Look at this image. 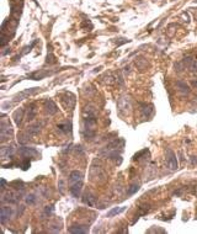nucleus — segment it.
Masks as SVG:
<instances>
[{"instance_id": "obj_14", "label": "nucleus", "mask_w": 197, "mask_h": 234, "mask_svg": "<svg viewBox=\"0 0 197 234\" xmlns=\"http://www.w3.org/2000/svg\"><path fill=\"white\" fill-rule=\"evenodd\" d=\"M139 190V185L138 184H134V185H132L129 189H128V191H127V195H133L134 192H137Z\"/></svg>"}, {"instance_id": "obj_3", "label": "nucleus", "mask_w": 197, "mask_h": 234, "mask_svg": "<svg viewBox=\"0 0 197 234\" xmlns=\"http://www.w3.org/2000/svg\"><path fill=\"white\" fill-rule=\"evenodd\" d=\"M20 153L23 156H26V158H32V156H36L38 154L37 150L35 148H30V147H22V148H20Z\"/></svg>"}, {"instance_id": "obj_7", "label": "nucleus", "mask_w": 197, "mask_h": 234, "mask_svg": "<svg viewBox=\"0 0 197 234\" xmlns=\"http://www.w3.org/2000/svg\"><path fill=\"white\" fill-rule=\"evenodd\" d=\"M14 153V147H4L0 150V154H1L3 159H6V158H10V155Z\"/></svg>"}, {"instance_id": "obj_6", "label": "nucleus", "mask_w": 197, "mask_h": 234, "mask_svg": "<svg viewBox=\"0 0 197 234\" xmlns=\"http://www.w3.org/2000/svg\"><path fill=\"white\" fill-rule=\"evenodd\" d=\"M46 110L49 115H54L57 112V106L52 101V100H47L46 101Z\"/></svg>"}, {"instance_id": "obj_8", "label": "nucleus", "mask_w": 197, "mask_h": 234, "mask_svg": "<svg viewBox=\"0 0 197 234\" xmlns=\"http://www.w3.org/2000/svg\"><path fill=\"white\" fill-rule=\"evenodd\" d=\"M81 178H83V175H81V173H79V171H72L70 173V182L72 184L80 182Z\"/></svg>"}, {"instance_id": "obj_4", "label": "nucleus", "mask_w": 197, "mask_h": 234, "mask_svg": "<svg viewBox=\"0 0 197 234\" xmlns=\"http://www.w3.org/2000/svg\"><path fill=\"white\" fill-rule=\"evenodd\" d=\"M14 211L11 207H3L1 208V212H0V216H1V223L4 224L6 222L7 218H10V217L12 216Z\"/></svg>"}, {"instance_id": "obj_9", "label": "nucleus", "mask_w": 197, "mask_h": 234, "mask_svg": "<svg viewBox=\"0 0 197 234\" xmlns=\"http://www.w3.org/2000/svg\"><path fill=\"white\" fill-rule=\"evenodd\" d=\"M176 86H177V89H180V91L181 93H184V94H187L188 91V85L186 84V83H184V81H177L176 83Z\"/></svg>"}, {"instance_id": "obj_16", "label": "nucleus", "mask_w": 197, "mask_h": 234, "mask_svg": "<svg viewBox=\"0 0 197 234\" xmlns=\"http://www.w3.org/2000/svg\"><path fill=\"white\" fill-rule=\"evenodd\" d=\"M192 85H193L195 88H197V80H193V81H192Z\"/></svg>"}, {"instance_id": "obj_12", "label": "nucleus", "mask_w": 197, "mask_h": 234, "mask_svg": "<svg viewBox=\"0 0 197 234\" xmlns=\"http://www.w3.org/2000/svg\"><path fill=\"white\" fill-rule=\"evenodd\" d=\"M84 202H85L86 205H89V206H91V207L95 205L94 197H93L91 195H89V194H86V195H85V197H84Z\"/></svg>"}, {"instance_id": "obj_2", "label": "nucleus", "mask_w": 197, "mask_h": 234, "mask_svg": "<svg viewBox=\"0 0 197 234\" xmlns=\"http://www.w3.org/2000/svg\"><path fill=\"white\" fill-rule=\"evenodd\" d=\"M11 133H12V129H11L10 123L7 122V121H5V120H3V122H1V129H0L1 140H6L7 138H10Z\"/></svg>"}, {"instance_id": "obj_13", "label": "nucleus", "mask_w": 197, "mask_h": 234, "mask_svg": "<svg viewBox=\"0 0 197 234\" xmlns=\"http://www.w3.org/2000/svg\"><path fill=\"white\" fill-rule=\"evenodd\" d=\"M69 232L70 233H86V229H83L79 225H73V227L69 228Z\"/></svg>"}, {"instance_id": "obj_11", "label": "nucleus", "mask_w": 197, "mask_h": 234, "mask_svg": "<svg viewBox=\"0 0 197 234\" xmlns=\"http://www.w3.org/2000/svg\"><path fill=\"white\" fill-rule=\"evenodd\" d=\"M125 210H126V207H116V208H113V210H111L107 213V217H113V216H116V214H120L121 212H123Z\"/></svg>"}, {"instance_id": "obj_1", "label": "nucleus", "mask_w": 197, "mask_h": 234, "mask_svg": "<svg viewBox=\"0 0 197 234\" xmlns=\"http://www.w3.org/2000/svg\"><path fill=\"white\" fill-rule=\"evenodd\" d=\"M166 164H168V168L171 170H176L177 169V159H176V155L175 153L172 152L171 149L168 150L166 153Z\"/></svg>"}, {"instance_id": "obj_15", "label": "nucleus", "mask_w": 197, "mask_h": 234, "mask_svg": "<svg viewBox=\"0 0 197 234\" xmlns=\"http://www.w3.org/2000/svg\"><path fill=\"white\" fill-rule=\"evenodd\" d=\"M26 201H27V203H34L35 202V196H27V198H26Z\"/></svg>"}, {"instance_id": "obj_10", "label": "nucleus", "mask_w": 197, "mask_h": 234, "mask_svg": "<svg viewBox=\"0 0 197 234\" xmlns=\"http://www.w3.org/2000/svg\"><path fill=\"white\" fill-rule=\"evenodd\" d=\"M22 116H23V111L22 110H18L15 112V115H14V118H15V123L18 124V126H20V123H21V120H22Z\"/></svg>"}, {"instance_id": "obj_5", "label": "nucleus", "mask_w": 197, "mask_h": 234, "mask_svg": "<svg viewBox=\"0 0 197 234\" xmlns=\"http://www.w3.org/2000/svg\"><path fill=\"white\" fill-rule=\"evenodd\" d=\"M80 190H81V181L80 182H75V184H72V186H70V194L74 197H79Z\"/></svg>"}]
</instances>
